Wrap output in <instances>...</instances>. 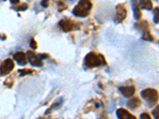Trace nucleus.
I'll return each mask as SVG.
<instances>
[{
    "instance_id": "1",
    "label": "nucleus",
    "mask_w": 159,
    "mask_h": 119,
    "mask_svg": "<svg viewBox=\"0 0 159 119\" xmlns=\"http://www.w3.org/2000/svg\"><path fill=\"white\" fill-rule=\"evenodd\" d=\"M92 7V4L90 0H80L79 3L75 7L72 13L77 17H87Z\"/></svg>"
},
{
    "instance_id": "2",
    "label": "nucleus",
    "mask_w": 159,
    "mask_h": 119,
    "mask_svg": "<svg viewBox=\"0 0 159 119\" xmlns=\"http://www.w3.org/2000/svg\"><path fill=\"white\" fill-rule=\"evenodd\" d=\"M141 96L145 101H147L150 107H153L157 103L159 99L158 92L153 88H147L141 92Z\"/></svg>"
},
{
    "instance_id": "3",
    "label": "nucleus",
    "mask_w": 159,
    "mask_h": 119,
    "mask_svg": "<svg viewBox=\"0 0 159 119\" xmlns=\"http://www.w3.org/2000/svg\"><path fill=\"white\" fill-rule=\"evenodd\" d=\"M103 58L102 56H98L94 52H90L84 58V65L87 68L99 67L103 64Z\"/></svg>"
},
{
    "instance_id": "4",
    "label": "nucleus",
    "mask_w": 159,
    "mask_h": 119,
    "mask_svg": "<svg viewBox=\"0 0 159 119\" xmlns=\"http://www.w3.org/2000/svg\"><path fill=\"white\" fill-rule=\"evenodd\" d=\"M15 68V63L11 59L5 60L0 66V75L2 76H7Z\"/></svg>"
},
{
    "instance_id": "5",
    "label": "nucleus",
    "mask_w": 159,
    "mask_h": 119,
    "mask_svg": "<svg viewBox=\"0 0 159 119\" xmlns=\"http://www.w3.org/2000/svg\"><path fill=\"white\" fill-rule=\"evenodd\" d=\"M127 9L125 7V6L123 4H119L116 7V18H115V21L116 22H121L127 17Z\"/></svg>"
},
{
    "instance_id": "6",
    "label": "nucleus",
    "mask_w": 159,
    "mask_h": 119,
    "mask_svg": "<svg viewBox=\"0 0 159 119\" xmlns=\"http://www.w3.org/2000/svg\"><path fill=\"white\" fill-rule=\"evenodd\" d=\"M26 56H27L28 61L30 62L31 65L35 66V67H42V59H41L40 56L36 55L34 52L28 51L27 53H26Z\"/></svg>"
},
{
    "instance_id": "7",
    "label": "nucleus",
    "mask_w": 159,
    "mask_h": 119,
    "mask_svg": "<svg viewBox=\"0 0 159 119\" xmlns=\"http://www.w3.org/2000/svg\"><path fill=\"white\" fill-rule=\"evenodd\" d=\"M59 25L65 32L72 31V29H74L75 28V24L73 23L72 21H69V20L64 19L61 20V21H60Z\"/></svg>"
},
{
    "instance_id": "8",
    "label": "nucleus",
    "mask_w": 159,
    "mask_h": 119,
    "mask_svg": "<svg viewBox=\"0 0 159 119\" xmlns=\"http://www.w3.org/2000/svg\"><path fill=\"white\" fill-rule=\"evenodd\" d=\"M116 115L119 119H137L133 114L129 113L127 110L120 108L116 111Z\"/></svg>"
},
{
    "instance_id": "9",
    "label": "nucleus",
    "mask_w": 159,
    "mask_h": 119,
    "mask_svg": "<svg viewBox=\"0 0 159 119\" xmlns=\"http://www.w3.org/2000/svg\"><path fill=\"white\" fill-rule=\"evenodd\" d=\"M14 59L16 60L17 63L20 65H25L27 63L26 55L22 52H18L14 55Z\"/></svg>"
},
{
    "instance_id": "10",
    "label": "nucleus",
    "mask_w": 159,
    "mask_h": 119,
    "mask_svg": "<svg viewBox=\"0 0 159 119\" xmlns=\"http://www.w3.org/2000/svg\"><path fill=\"white\" fill-rule=\"evenodd\" d=\"M119 90L121 92L123 95H124L126 98L131 97L135 92V88L133 86L130 87H122L119 88Z\"/></svg>"
},
{
    "instance_id": "11",
    "label": "nucleus",
    "mask_w": 159,
    "mask_h": 119,
    "mask_svg": "<svg viewBox=\"0 0 159 119\" xmlns=\"http://www.w3.org/2000/svg\"><path fill=\"white\" fill-rule=\"evenodd\" d=\"M140 104H141V101L138 97L132 98L127 102V106H128L129 108L132 109V110L138 108L140 106Z\"/></svg>"
},
{
    "instance_id": "12",
    "label": "nucleus",
    "mask_w": 159,
    "mask_h": 119,
    "mask_svg": "<svg viewBox=\"0 0 159 119\" xmlns=\"http://www.w3.org/2000/svg\"><path fill=\"white\" fill-rule=\"evenodd\" d=\"M132 5H133V11H134V18L136 20H139L142 17V12L137 4V0H132Z\"/></svg>"
},
{
    "instance_id": "13",
    "label": "nucleus",
    "mask_w": 159,
    "mask_h": 119,
    "mask_svg": "<svg viewBox=\"0 0 159 119\" xmlns=\"http://www.w3.org/2000/svg\"><path fill=\"white\" fill-rule=\"evenodd\" d=\"M139 6L142 9L150 11L153 8V3L151 0H139Z\"/></svg>"
},
{
    "instance_id": "14",
    "label": "nucleus",
    "mask_w": 159,
    "mask_h": 119,
    "mask_svg": "<svg viewBox=\"0 0 159 119\" xmlns=\"http://www.w3.org/2000/svg\"><path fill=\"white\" fill-rule=\"evenodd\" d=\"M136 26H137V29L139 30L142 31V32H145V31L148 30L149 28V24L147 21H142L140 22H138L136 24Z\"/></svg>"
},
{
    "instance_id": "15",
    "label": "nucleus",
    "mask_w": 159,
    "mask_h": 119,
    "mask_svg": "<svg viewBox=\"0 0 159 119\" xmlns=\"http://www.w3.org/2000/svg\"><path fill=\"white\" fill-rule=\"evenodd\" d=\"M143 39L147 42H153L154 41V37L151 35L150 32L149 30L145 31L143 33Z\"/></svg>"
},
{
    "instance_id": "16",
    "label": "nucleus",
    "mask_w": 159,
    "mask_h": 119,
    "mask_svg": "<svg viewBox=\"0 0 159 119\" xmlns=\"http://www.w3.org/2000/svg\"><path fill=\"white\" fill-rule=\"evenodd\" d=\"M154 23H159V7L154 8Z\"/></svg>"
},
{
    "instance_id": "17",
    "label": "nucleus",
    "mask_w": 159,
    "mask_h": 119,
    "mask_svg": "<svg viewBox=\"0 0 159 119\" xmlns=\"http://www.w3.org/2000/svg\"><path fill=\"white\" fill-rule=\"evenodd\" d=\"M152 114H153L155 119H159V105L152 111Z\"/></svg>"
},
{
    "instance_id": "18",
    "label": "nucleus",
    "mask_w": 159,
    "mask_h": 119,
    "mask_svg": "<svg viewBox=\"0 0 159 119\" xmlns=\"http://www.w3.org/2000/svg\"><path fill=\"white\" fill-rule=\"evenodd\" d=\"M33 71L32 70H30V69H23V70H19L18 72H20V76H23L25 75H27L31 73Z\"/></svg>"
},
{
    "instance_id": "19",
    "label": "nucleus",
    "mask_w": 159,
    "mask_h": 119,
    "mask_svg": "<svg viewBox=\"0 0 159 119\" xmlns=\"http://www.w3.org/2000/svg\"><path fill=\"white\" fill-rule=\"evenodd\" d=\"M28 8V5L26 3H23L22 5H20L19 7H18L17 8H15V10L17 11H24Z\"/></svg>"
},
{
    "instance_id": "20",
    "label": "nucleus",
    "mask_w": 159,
    "mask_h": 119,
    "mask_svg": "<svg viewBox=\"0 0 159 119\" xmlns=\"http://www.w3.org/2000/svg\"><path fill=\"white\" fill-rule=\"evenodd\" d=\"M140 119H151L150 114H147V113H143L140 116Z\"/></svg>"
},
{
    "instance_id": "21",
    "label": "nucleus",
    "mask_w": 159,
    "mask_h": 119,
    "mask_svg": "<svg viewBox=\"0 0 159 119\" xmlns=\"http://www.w3.org/2000/svg\"><path fill=\"white\" fill-rule=\"evenodd\" d=\"M30 47L32 48V49H37V43H36V42H35V41L34 39L31 40V42H30Z\"/></svg>"
},
{
    "instance_id": "22",
    "label": "nucleus",
    "mask_w": 159,
    "mask_h": 119,
    "mask_svg": "<svg viewBox=\"0 0 159 119\" xmlns=\"http://www.w3.org/2000/svg\"><path fill=\"white\" fill-rule=\"evenodd\" d=\"M41 5H42L43 7H47L48 6H49V0H42Z\"/></svg>"
},
{
    "instance_id": "23",
    "label": "nucleus",
    "mask_w": 159,
    "mask_h": 119,
    "mask_svg": "<svg viewBox=\"0 0 159 119\" xmlns=\"http://www.w3.org/2000/svg\"><path fill=\"white\" fill-rule=\"evenodd\" d=\"M20 0H11V2L12 4H18Z\"/></svg>"
},
{
    "instance_id": "24",
    "label": "nucleus",
    "mask_w": 159,
    "mask_h": 119,
    "mask_svg": "<svg viewBox=\"0 0 159 119\" xmlns=\"http://www.w3.org/2000/svg\"><path fill=\"white\" fill-rule=\"evenodd\" d=\"M158 42H159V41H158Z\"/></svg>"
},
{
    "instance_id": "25",
    "label": "nucleus",
    "mask_w": 159,
    "mask_h": 119,
    "mask_svg": "<svg viewBox=\"0 0 159 119\" xmlns=\"http://www.w3.org/2000/svg\"><path fill=\"white\" fill-rule=\"evenodd\" d=\"M4 1H5V0H4Z\"/></svg>"
}]
</instances>
